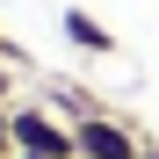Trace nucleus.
I'll return each instance as SVG.
<instances>
[{"label":"nucleus","instance_id":"1","mask_svg":"<svg viewBox=\"0 0 159 159\" xmlns=\"http://www.w3.org/2000/svg\"><path fill=\"white\" fill-rule=\"evenodd\" d=\"M7 130H15V152L22 159H80L72 123L51 116V109H7Z\"/></svg>","mask_w":159,"mask_h":159},{"label":"nucleus","instance_id":"2","mask_svg":"<svg viewBox=\"0 0 159 159\" xmlns=\"http://www.w3.org/2000/svg\"><path fill=\"white\" fill-rule=\"evenodd\" d=\"M72 138H80V159H145L138 130L116 123V116H80V123H72Z\"/></svg>","mask_w":159,"mask_h":159},{"label":"nucleus","instance_id":"3","mask_svg":"<svg viewBox=\"0 0 159 159\" xmlns=\"http://www.w3.org/2000/svg\"><path fill=\"white\" fill-rule=\"evenodd\" d=\"M65 36H72L80 51H94V58H109V51H116V36L101 29V22H94L87 7H65Z\"/></svg>","mask_w":159,"mask_h":159},{"label":"nucleus","instance_id":"4","mask_svg":"<svg viewBox=\"0 0 159 159\" xmlns=\"http://www.w3.org/2000/svg\"><path fill=\"white\" fill-rule=\"evenodd\" d=\"M145 159H159V145H145Z\"/></svg>","mask_w":159,"mask_h":159},{"label":"nucleus","instance_id":"5","mask_svg":"<svg viewBox=\"0 0 159 159\" xmlns=\"http://www.w3.org/2000/svg\"><path fill=\"white\" fill-rule=\"evenodd\" d=\"M15 159H22V152H15Z\"/></svg>","mask_w":159,"mask_h":159}]
</instances>
